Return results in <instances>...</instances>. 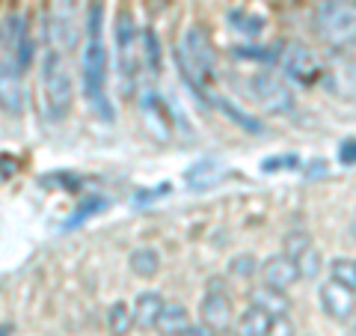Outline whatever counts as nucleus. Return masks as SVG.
Instances as JSON below:
<instances>
[{
  "label": "nucleus",
  "mask_w": 356,
  "mask_h": 336,
  "mask_svg": "<svg viewBox=\"0 0 356 336\" xmlns=\"http://www.w3.org/2000/svg\"><path fill=\"white\" fill-rule=\"evenodd\" d=\"M86 39H83V96L104 122H113V107L107 102V48L102 39L104 6L102 0H89L86 9Z\"/></svg>",
  "instance_id": "1"
},
{
  "label": "nucleus",
  "mask_w": 356,
  "mask_h": 336,
  "mask_svg": "<svg viewBox=\"0 0 356 336\" xmlns=\"http://www.w3.org/2000/svg\"><path fill=\"white\" fill-rule=\"evenodd\" d=\"M175 63H178V69H181L184 81L191 84L196 93L208 96L205 84L211 81V75H214V48H211V39L202 27L193 24L184 30V36L175 48Z\"/></svg>",
  "instance_id": "2"
},
{
  "label": "nucleus",
  "mask_w": 356,
  "mask_h": 336,
  "mask_svg": "<svg viewBox=\"0 0 356 336\" xmlns=\"http://www.w3.org/2000/svg\"><path fill=\"white\" fill-rule=\"evenodd\" d=\"M42 98H44V114H48L51 122H63L74 102V84L69 66L60 57V51L54 48H44L42 54Z\"/></svg>",
  "instance_id": "3"
},
{
  "label": "nucleus",
  "mask_w": 356,
  "mask_h": 336,
  "mask_svg": "<svg viewBox=\"0 0 356 336\" xmlns=\"http://www.w3.org/2000/svg\"><path fill=\"white\" fill-rule=\"evenodd\" d=\"M315 33L330 48H353L356 45V3L350 0H321L315 6Z\"/></svg>",
  "instance_id": "4"
},
{
  "label": "nucleus",
  "mask_w": 356,
  "mask_h": 336,
  "mask_svg": "<svg viewBox=\"0 0 356 336\" xmlns=\"http://www.w3.org/2000/svg\"><path fill=\"white\" fill-rule=\"evenodd\" d=\"M276 66H280V72H285V77H291V81L303 84V86L324 81V63H321L318 54L303 42L276 45Z\"/></svg>",
  "instance_id": "5"
},
{
  "label": "nucleus",
  "mask_w": 356,
  "mask_h": 336,
  "mask_svg": "<svg viewBox=\"0 0 356 336\" xmlns=\"http://www.w3.org/2000/svg\"><path fill=\"white\" fill-rule=\"evenodd\" d=\"M250 96L264 114H288L294 107V93L285 77L273 72H255L250 77Z\"/></svg>",
  "instance_id": "6"
},
{
  "label": "nucleus",
  "mask_w": 356,
  "mask_h": 336,
  "mask_svg": "<svg viewBox=\"0 0 356 336\" xmlns=\"http://www.w3.org/2000/svg\"><path fill=\"white\" fill-rule=\"evenodd\" d=\"M116 54H119V69L125 81H134L137 66L143 57V33L134 24L131 13H119L116 15Z\"/></svg>",
  "instance_id": "7"
},
{
  "label": "nucleus",
  "mask_w": 356,
  "mask_h": 336,
  "mask_svg": "<svg viewBox=\"0 0 356 336\" xmlns=\"http://www.w3.org/2000/svg\"><path fill=\"white\" fill-rule=\"evenodd\" d=\"M0 110L6 116L24 114V66L13 54L0 60Z\"/></svg>",
  "instance_id": "8"
},
{
  "label": "nucleus",
  "mask_w": 356,
  "mask_h": 336,
  "mask_svg": "<svg viewBox=\"0 0 356 336\" xmlns=\"http://www.w3.org/2000/svg\"><path fill=\"white\" fill-rule=\"evenodd\" d=\"M199 321L208 324L214 333H222L232 328V321H235V312H232V300L229 295L220 289L217 280H211L205 298L199 300Z\"/></svg>",
  "instance_id": "9"
},
{
  "label": "nucleus",
  "mask_w": 356,
  "mask_h": 336,
  "mask_svg": "<svg viewBox=\"0 0 356 336\" xmlns=\"http://www.w3.org/2000/svg\"><path fill=\"white\" fill-rule=\"evenodd\" d=\"M324 84L341 102H356V57H332L324 63Z\"/></svg>",
  "instance_id": "10"
},
{
  "label": "nucleus",
  "mask_w": 356,
  "mask_h": 336,
  "mask_svg": "<svg viewBox=\"0 0 356 336\" xmlns=\"http://www.w3.org/2000/svg\"><path fill=\"white\" fill-rule=\"evenodd\" d=\"M318 298H321V307H324V312L332 321H348L356 316V292L336 283V280H327V283L318 289Z\"/></svg>",
  "instance_id": "11"
},
{
  "label": "nucleus",
  "mask_w": 356,
  "mask_h": 336,
  "mask_svg": "<svg viewBox=\"0 0 356 336\" xmlns=\"http://www.w3.org/2000/svg\"><path fill=\"white\" fill-rule=\"evenodd\" d=\"M259 271H261V280L267 286L282 289V292H288V289L300 280L297 262L291 259V256H285V253H276V256H270V259H264Z\"/></svg>",
  "instance_id": "12"
},
{
  "label": "nucleus",
  "mask_w": 356,
  "mask_h": 336,
  "mask_svg": "<svg viewBox=\"0 0 356 336\" xmlns=\"http://www.w3.org/2000/svg\"><path fill=\"white\" fill-rule=\"evenodd\" d=\"M250 304L264 310L267 316H288V310H291V300H288V295L282 289H273L267 283L250 289Z\"/></svg>",
  "instance_id": "13"
},
{
  "label": "nucleus",
  "mask_w": 356,
  "mask_h": 336,
  "mask_svg": "<svg viewBox=\"0 0 356 336\" xmlns=\"http://www.w3.org/2000/svg\"><path fill=\"white\" fill-rule=\"evenodd\" d=\"M163 304H166V300H163L161 292H143V295H137V300H134V321H137V328H143V330L158 328Z\"/></svg>",
  "instance_id": "14"
},
{
  "label": "nucleus",
  "mask_w": 356,
  "mask_h": 336,
  "mask_svg": "<svg viewBox=\"0 0 356 336\" xmlns=\"http://www.w3.org/2000/svg\"><path fill=\"white\" fill-rule=\"evenodd\" d=\"M191 312L184 310V304H178V300H166L163 304V312L158 319V330L161 336H184L191 330Z\"/></svg>",
  "instance_id": "15"
},
{
  "label": "nucleus",
  "mask_w": 356,
  "mask_h": 336,
  "mask_svg": "<svg viewBox=\"0 0 356 336\" xmlns=\"http://www.w3.org/2000/svg\"><path fill=\"white\" fill-rule=\"evenodd\" d=\"M222 178V164L214 158H205V161H196L191 170L184 173V182L191 185L193 190H205L211 185H217Z\"/></svg>",
  "instance_id": "16"
},
{
  "label": "nucleus",
  "mask_w": 356,
  "mask_h": 336,
  "mask_svg": "<svg viewBox=\"0 0 356 336\" xmlns=\"http://www.w3.org/2000/svg\"><path fill=\"white\" fill-rule=\"evenodd\" d=\"M51 30H54V36L60 39L63 48H74V42H77V24H74V9H72L69 0H60Z\"/></svg>",
  "instance_id": "17"
},
{
  "label": "nucleus",
  "mask_w": 356,
  "mask_h": 336,
  "mask_svg": "<svg viewBox=\"0 0 356 336\" xmlns=\"http://www.w3.org/2000/svg\"><path fill=\"white\" fill-rule=\"evenodd\" d=\"M128 265H131V271L143 277V280H152L154 274L161 271V253L154 250V247H137L131 256H128Z\"/></svg>",
  "instance_id": "18"
},
{
  "label": "nucleus",
  "mask_w": 356,
  "mask_h": 336,
  "mask_svg": "<svg viewBox=\"0 0 356 336\" xmlns=\"http://www.w3.org/2000/svg\"><path fill=\"white\" fill-rule=\"evenodd\" d=\"M134 324H137L134 321V307L125 304V300H116V304L107 310V330H110V336H128Z\"/></svg>",
  "instance_id": "19"
},
{
  "label": "nucleus",
  "mask_w": 356,
  "mask_h": 336,
  "mask_svg": "<svg viewBox=\"0 0 356 336\" xmlns=\"http://www.w3.org/2000/svg\"><path fill=\"white\" fill-rule=\"evenodd\" d=\"M270 319L273 316H267L264 310H259V307H247L241 312V319H238V333L241 336H264L267 333V328H270Z\"/></svg>",
  "instance_id": "20"
},
{
  "label": "nucleus",
  "mask_w": 356,
  "mask_h": 336,
  "mask_svg": "<svg viewBox=\"0 0 356 336\" xmlns=\"http://www.w3.org/2000/svg\"><path fill=\"white\" fill-rule=\"evenodd\" d=\"M214 105L222 110L226 116H232V122H238V125L243 131H252V134H261V122H255L250 114H243V110L235 105V102H229V98H214Z\"/></svg>",
  "instance_id": "21"
},
{
  "label": "nucleus",
  "mask_w": 356,
  "mask_h": 336,
  "mask_svg": "<svg viewBox=\"0 0 356 336\" xmlns=\"http://www.w3.org/2000/svg\"><path fill=\"white\" fill-rule=\"evenodd\" d=\"M330 280H336V283L348 286L356 292V262L353 259H344V256H339V259L330 262Z\"/></svg>",
  "instance_id": "22"
},
{
  "label": "nucleus",
  "mask_w": 356,
  "mask_h": 336,
  "mask_svg": "<svg viewBox=\"0 0 356 336\" xmlns=\"http://www.w3.org/2000/svg\"><path fill=\"white\" fill-rule=\"evenodd\" d=\"M143 60H146L152 72L161 69V42L154 30H143Z\"/></svg>",
  "instance_id": "23"
},
{
  "label": "nucleus",
  "mask_w": 356,
  "mask_h": 336,
  "mask_svg": "<svg viewBox=\"0 0 356 336\" xmlns=\"http://www.w3.org/2000/svg\"><path fill=\"white\" fill-rule=\"evenodd\" d=\"M309 247H312V238H309L306 232H288V235H285V250H282V253L291 256V259L297 262Z\"/></svg>",
  "instance_id": "24"
},
{
  "label": "nucleus",
  "mask_w": 356,
  "mask_h": 336,
  "mask_svg": "<svg viewBox=\"0 0 356 336\" xmlns=\"http://www.w3.org/2000/svg\"><path fill=\"white\" fill-rule=\"evenodd\" d=\"M297 268H300V280H315L318 271H321V253H318L315 247H309V250L297 259Z\"/></svg>",
  "instance_id": "25"
},
{
  "label": "nucleus",
  "mask_w": 356,
  "mask_h": 336,
  "mask_svg": "<svg viewBox=\"0 0 356 336\" xmlns=\"http://www.w3.org/2000/svg\"><path fill=\"white\" fill-rule=\"evenodd\" d=\"M300 158L297 155H276V158H264L261 161V170L264 173H276V170H297Z\"/></svg>",
  "instance_id": "26"
},
{
  "label": "nucleus",
  "mask_w": 356,
  "mask_h": 336,
  "mask_svg": "<svg viewBox=\"0 0 356 336\" xmlns=\"http://www.w3.org/2000/svg\"><path fill=\"white\" fill-rule=\"evenodd\" d=\"M264 336H297V328H294V321L288 316H273L270 328H267Z\"/></svg>",
  "instance_id": "27"
},
{
  "label": "nucleus",
  "mask_w": 356,
  "mask_h": 336,
  "mask_svg": "<svg viewBox=\"0 0 356 336\" xmlns=\"http://www.w3.org/2000/svg\"><path fill=\"white\" fill-rule=\"evenodd\" d=\"M107 206V199H98V197H92V199H86V206H81L74 211V217H72V227L74 223H81V220H86V217H92V211H102Z\"/></svg>",
  "instance_id": "28"
},
{
  "label": "nucleus",
  "mask_w": 356,
  "mask_h": 336,
  "mask_svg": "<svg viewBox=\"0 0 356 336\" xmlns=\"http://www.w3.org/2000/svg\"><path fill=\"white\" fill-rule=\"evenodd\" d=\"M232 271H235L238 277H243V280H250L255 271H259V265H255L252 256H238V259L232 262Z\"/></svg>",
  "instance_id": "29"
},
{
  "label": "nucleus",
  "mask_w": 356,
  "mask_h": 336,
  "mask_svg": "<svg viewBox=\"0 0 356 336\" xmlns=\"http://www.w3.org/2000/svg\"><path fill=\"white\" fill-rule=\"evenodd\" d=\"M339 161H341L344 167H356V140H353V137L344 140L341 146H339Z\"/></svg>",
  "instance_id": "30"
},
{
  "label": "nucleus",
  "mask_w": 356,
  "mask_h": 336,
  "mask_svg": "<svg viewBox=\"0 0 356 336\" xmlns=\"http://www.w3.org/2000/svg\"><path fill=\"white\" fill-rule=\"evenodd\" d=\"M184 336H214V330H211L208 324L199 321V324H191V330H187Z\"/></svg>",
  "instance_id": "31"
},
{
  "label": "nucleus",
  "mask_w": 356,
  "mask_h": 336,
  "mask_svg": "<svg viewBox=\"0 0 356 336\" xmlns=\"http://www.w3.org/2000/svg\"><path fill=\"white\" fill-rule=\"evenodd\" d=\"M13 333V324H0V336H9Z\"/></svg>",
  "instance_id": "32"
},
{
  "label": "nucleus",
  "mask_w": 356,
  "mask_h": 336,
  "mask_svg": "<svg viewBox=\"0 0 356 336\" xmlns=\"http://www.w3.org/2000/svg\"><path fill=\"white\" fill-rule=\"evenodd\" d=\"M350 3H356V0H350Z\"/></svg>",
  "instance_id": "33"
}]
</instances>
